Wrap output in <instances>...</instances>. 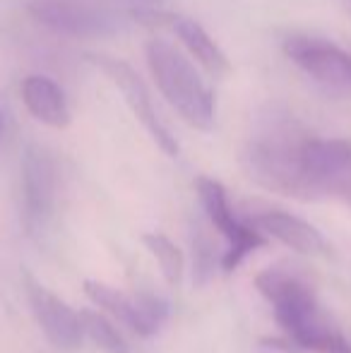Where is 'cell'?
Instances as JSON below:
<instances>
[{"label":"cell","instance_id":"obj_5","mask_svg":"<svg viewBox=\"0 0 351 353\" xmlns=\"http://www.w3.org/2000/svg\"><path fill=\"white\" fill-rule=\"evenodd\" d=\"M27 14L68 39H108L126 27L123 12L101 0H27Z\"/></svg>","mask_w":351,"mask_h":353},{"label":"cell","instance_id":"obj_15","mask_svg":"<svg viewBox=\"0 0 351 353\" xmlns=\"http://www.w3.org/2000/svg\"><path fill=\"white\" fill-rule=\"evenodd\" d=\"M142 243L147 245V250L154 255V260L159 262L161 274L166 276L169 283H178L183 276V252L181 248L171 241L164 233H145Z\"/></svg>","mask_w":351,"mask_h":353},{"label":"cell","instance_id":"obj_4","mask_svg":"<svg viewBox=\"0 0 351 353\" xmlns=\"http://www.w3.org/2000/svg\"><path fill=\"white\" fill-rule=\"evenodd\" d=\"M58 207V166L53 154L29 142L19 159V219L32 241H41L51 228Z\"/></svg>","mask_w":351,"mask_h":353},{"label":"cell","instance_id":"obj_14","mask_svg":"<svg viewBox=\"0 0 351 353\" xmlns=\"http://www.w3.org/2000/svg\"><path fill=\"white\" fill-rule=\"evenodd\" d=\"M85 293L97 303L99 307H103L106 312H111L116 320H121L123 325L130 327L135 334L145 336V325H142L140 307H137V298L126 296L123 291L106 286L101 281H85Z\"/></svg>","mask_w":351,"mask_h":353},{"label":"cell","instance_id":"obj_10","mask_svg":"<svg viewBox=\"0 0 351 353\" xmlns=\"http://www.w3.org/2000/svg\"><path fill=\"white\" fill-rule=\"evenodd\" d=\"M22 281L34 317H37L46 339L51 341V346H56L58 351H66V353L80 349L82 339H85L80 312H75L56 293L48 291L41 281H37V276L29 270H22Z\"/></svg>","mask_w":351,"mask_h":353},{"label":"cell","instance_id":"obj_16","mask_svg":"<svg viewBox=\"0 0 351 353\" xmlns=\"http://www.w3.org/2000/svg\"><path fill=\"white\" fill-rule=\"evenodd\" d=\"M80 320H82V330L85 336L92 339L94 344L106 353H128V341L121 336V332L111 325L103 315L94 310H80Z\"/></svg>","mask_w":351,"mask_h":353},{"label":"cell","instance_id":"obj_19","mask_svg":"<svg viewBox=\"0 0 351 353\" xmlns=\"http://www.w3.org/2000/svg\"><path fill=\"white\" fill-rule=\"evenodd\" d=\"M3 125H5V106H3V99H0V132H3Z\"/></svg>","mask_w":351,"mask_h":353},{"label":"cell","instance_id":"obj_9","mask_svg":"<svg viewBox=\"0 0 351 353\" xmlns=\"http://www.w3.org/2000/svg\"><path fill=\"white\" fill-rule=\"evenodd\" d=\"M284 56L318 84L337 92H351V53L334 41L308 34L284 39Z\"/></svg>","mask_w":351,"mask_h":353},{"label":"cell","instance_id":"obj_18","mask_svg":"<svg viewBox=\"0 0 351 353\" xmlns=\"http://www.w3.org/2000/svg\"><path fill=\"white\" fill-rule=\"evenodd\" d=\"M108 3L123 5V10L128 12V17H130V19H137L140 14L157 12V10H161L166 3H169V0H108Z\"/></svg>","mask_w":351,"mask_h":353},{"label":"cell","instance_id":"obj_1","mask_svg":"<svg viewBox=\"0 0 351 353\" xmlns=\"http://www.w3.org/2000/svg\"><path fill=\"white\" fill-rule=\"evenodd\" d=\"M310 132L284 106H267L243 147V168L260 188L284 197L310 200L303 154Z\"/></svg>","mask_w":351,"mask_h":353},{"label":"cell","instance_id":"obj_13","mask_svg":"<svg viewBox=\"0 0 351 353\" xmlns=\"http://www.w3.org/2000/svg\"><path fill=\"white\" fill-rule=\"evenodd\" d=\"M19 92H22V101L27 106V111L39 123L56 128V130H63V128L70 125V103H68L66 92H63L56 79L46 77V74H27L22 79Z\"/></svg>","mask_w":351,"mask_h":353},{"label":"cell","instance_id":"obj_11","mask_svg":"<svg viewBox=\"0 0 351 353\" xmlns=\"http://www.w3.org/2000/svg\"><path fill=\"white\" fill-rule=\"evenodd\" d=\"M137 22H161L171 29L178 37V41L185 46V51L205 68L212 77H226L231 72V63L226 58V53L221 51V46L214 39L207 34V29L200 22L185 17V14L178 12H164V10H157V12H147L142 17H137Z\"/></svg>","mask_w":351,"mask_h":353},{"label":"cell","instance_id":"obj_12","mask_svg":"<svg viewBox=\"0 0 351 353\" xmlns=\"http://www.w3.org/2000/svg\"><path fill=\"white\" fill-rule=\"evenodd\" d=\"M255 228L265 231L267 236L277 238L279 243H284L286 248L296 250L299 255L305 257H318L328 252V243H325L323 233L315 226H310L308 221H303L301 216L289 212H263L253 219Z\"/></svg>","mask_w":351,"mask_h":353},{"label":"cell","instance_id":"obj_2","mask_svg":"<svg viewBox=\"0 0 351 353\" xmlns=\"http://www.w3.org/2000/svg\"><path fill=\"white\" fill-rule=\"evenodd\" d=\"M255 288L272 303L279 327L286 332L284 344L277 339L267 341L286 351H313V353H351L349 339L342 332L320 322L318 301L313 291L294 274L270 267L255 276Z\"/></svg>","mask_w":351,"mask_h":353},{"label":"cell","instance_id":"obj_7","mask_svg":"<svg viewBox=\"0 0 351 353\" xmlns=\"http://www.w3.org/2000/svg\"><path fill=\"white\" fill-rule=\"evenodd\" d=\"M87 61L92 63V65H97L99 70L121 89L128 108H130L132 116L142 123V128L150 132V137L157 142V147H159L164 154H169V157H178L176 137L171 135V130L159 118V113H157V108H154V101H152L150 92H147L140 74L132 70L126 61L106 56V53H87Z\"/></svg>","mask_w":351,"mask_h":353},{"label":"cell","instance_id":"obj_8","mask_svg":"<svg viewBox=\"0 0 351 353\" xmlns=\"http://www.w3.org/2000/svg\"><path fill=\"white\" fill-rule=\"evenodd\" d=\"M195 188H197V195H200L202 207H205V214L210 216V221L214 223L217 231L229 241V250L221 257V270L234 272L236 267H241V262H243L250 252H255L258 248L265 245V238L260 236L255 226L250 228L236 219V214L229 205V197H226L224 185H221L219 181L200 176Z\"/></svg>","mask_w":351,"mask_h":353},{"label":"cell","instance_id":"obj_17","mask_svg":"<svg viewBox=\"0 0 351 353\" xmlns=\"http://www.w3.org/2000/svg\"><path fill=\"white\" fill-rule=\"evenodd\" d=\"M192 260H195V279L197 283H207V279L214 272V252L212 245L200 231L192 238Z\"/></svg>","mask_w":351,"mask_h":353},{"label":"cell","instance_id":"obj_3","mask_svg":"<svg viewBox=\"0 0 351 353\" xmlns=\"http://www.w3.org/2000/svg\"><path fill=\"white\" fill-rule=\"evenodd\" d=\"M147 65L159 92L171 108L197 130H212L217 121V101L200 72L174 43L154 39L147 43Z\"/></svg>","mask_w":351,"mask_h":353},{"label":"cell","instance_id":"obj_6","mask_svg":"<svg viewBox=\"0 0 351 353\" xmlns=\"http://www.w3.org/2000/svg\"><path fill=\"white\" fill-rule=\"evenodd\" d=\"M303 173L310 200L332 197L351 207V140L310 135L305 142Z\"/></svg>","mask_w":351,"mask_h":353}]
</instances>
